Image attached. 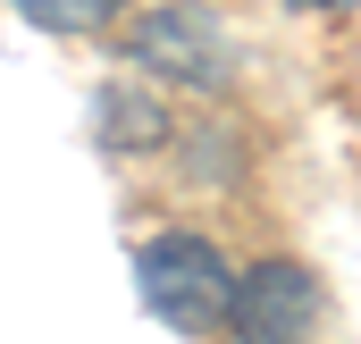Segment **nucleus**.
Wrapping results in <instances>:
<instances>
[{
	"mask_svg": "<svg viewBox=\"0 0 361 344\" xmlns=\"http://www.w3.org/2000/svg\"><path fill=\"white\" fill-rule=\"evenodd\" d=\"M135 285H143V311L169 319L177 336H202L227 319V294H235V269L210 235L193 227H160L143 252H135Z\"/></svg>",
	"mask_w": 361,
	"mask_h": 344,
	"instance_id": "obj_1",
	"label": "nucleus"
},
{
	"mask_svg": "<svg viewBox=\"0 0 361 344\" xmlns=\"http://www.w3.org/2000/svg\"><path fill=\"white\" fill-rule=\"evenodd\" d=\"M319 277L302 260H252L235 269V294H227V328L235 344H311L319 336Z\"/></svg>",
	"mask_w": 361,
	"mask_h": 344,
	"instance_id": "obj_2",
	"label": "nucleus"
},
{
	"mask_svg": "<svg viewBox=\"0 0 361 344\" xmlns=\"http://www.w3.org/2000/svg\"><path fill=\"white\" fill-rule=\"evenodd\" d=\"M126 51H135V68H152L160 85H193L210 92L227 76V17H210V8H152V17H135L126 25Z\"/></svg>",
	"mask_w": 361,
	"mask_h": 344,
	"instance_id": "obj_3",
	"label": "nucleus"
},
{
	"mask_svg": "<svg viewBox=\"0 0 361 344\" xmlns=\"http://www.w3.org/2000/svg\"><path fill=\"white\" fill-rule=\"evenodd\" d=\"M92 118H101V152H118V160H143V152H160V143H169V109H160V92L126 85V76H109V85H101Z\"/></svg>",
	"mask_w": 361,
	"mask_h": 344,
	"instance_id": "obj_4",
	"label": "nucleus"
},
{
	"mask_svg": "<svg viewBox=\"0 0 361 344\" xmlns=\"http://www.w3.org/2000/svg\"><path fill=\"white\" fill-rule=\"evenodd\" d=\"M118 8L126 0H17V17L25 25H42V34H101V25H118Z\"/></svg>",
	"mask_w": 361,
	"mask_h": 344,
	"instance_id": "obj_5",
	"label": "nucleus"
},
{
	"mask_svg": "<svg viewBox=\"0 0 361 344\" xmlns=\"http://www.w3.org/2000/svg\"><path fill=\"white\" fill-rule=\"evenodd\" d=\"M185 152H193V185H227V176H235V143H227V135H185Z\"/></svg>",
	"mask_w": 361,
	"mask_h": 344,
	"instance_id": "obj_6",
	"label": "nucleus"
},
{
	"mask_svg": "<svg viewBox=\"0 0 361 344\" xmlns=\"http://www.w3.org/2000/svg\"><path fill=\"white\" fill-rule=\"evenodd\" d=\"M286 8H353V0H286Z\"/></svg>",
	"mask_w": 361,
	"mask_h": 344,
	"instance_id": "obj_7",
	"label": "nucleus"
}]
</instances>
